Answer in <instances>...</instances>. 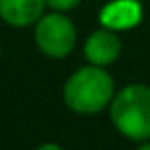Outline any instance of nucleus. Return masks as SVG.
Returning a JSON list of instances; mask_svg holds the SVG:
<instances>
[{
    "instance_id": "obj_1",
    "label": "nucleus",
    "mask_w": 150,
    "mask_h": 150,
    "mask_svg": "<svg viewBox=\"0 0 150 150\" xmlns=\"http://www.w3.org/2000/svg\"><path fill=\"white\" fill-rule=\"evenodd\" d=\"M114 80L105 67L89 63L74 70L63 86V101L76 114H97L114 99Z\"/></svg>"
},
{
    "instance_id": "obj_2",
    "label": "nucleus",
    "mask_w": 150,
    "mask_h": 150,
    "mask_svg": "<svg viewBox=\"0 0 150 150\" xmlns=\"http://www.w3.org/2000/svg\"><path fill=\"white\" fill-rule=\"evenodd\" d=\"M114 127L133 143L150 139V86L129 84L110 103Z\"/></svg>"
},
{
    "instance_id": "obj_3",
    "label": "nucleus",
    "mask_w": 150,
    "mask_h": 150,
    "mask_svg": "<svg viewBox=\"0 0 150 150\" xmlns=\"http://www.w3.org/2000/svg\"><path fill=\"white\" fill-rule=\"evenodd\" d=\"M34 40L38 50L51 59H63L76 46V27L65 11L44 13L34 23Z\"/></svg>"
},
{
    "instance_id": "obj_4",
    "label": "nucleus",
    "mask_w": 150,
    "mask_h": 150,
    "mask_svg": "<svg viewBox=\"0 0 150 150\" xmlns=\"http://www.w3.org/2000/svg\"><path fill=\"white\" fill-rule=\"evenodd\" d=\"M122 53V42L118 38L116 30L103 29L95 30L88 36L84 44V55L91 65L97 67H108L120 57Z\"/></svg>"
},
{
    "instance_id": "obj_5",
    "label": "nucleus",
    "mask_w": 150,
    "mask_h": 150,
    "mask_svg": "<svg viewBox=\"0 0 150 150\" xmlns=\"http://www.w3.org/2000/svg\"><path fill=\"white\" fill-rule=\"evenodd\" d=\"M143 6L137 0H112L103 6L99 23L112 30H127L141 23Z\"/></svg>"
},
{
    "instance_id": "obj_6",
    "label": "nucleus",
    "mask_w": 150,
    "mask_h": 150,
    "mask_svg": "<svg viewBox=\"0 0 150 150\" xmlns=\"http://www.w3.org/2000/svg\"><path fill=\"white\" fill-rule=\"evenodd\" d=\"M46 0H0V19L11 27H29L44 15Z\"/></svg>"
},
{
    "instance_id": "obj_7",
    "label": "nucleus",
    "mask_w": 150,
    "mask_h": 150,
    "mask_svg": "<svg viewBox=\"0 0 150 150\" xmlns=\"http://www.w3.org/2000/svg\"><path fill=\"white\" fill-rule=\"evenodd\" d=\"M82 0H46L48 8H51L53 11H70L80 4Z\"/></svg>"
},
{
    "instance_id": "obj_8",
    "label": "nucleus",
    "mask_w": 150,
    "mask_h": 150,
    "mask_svg": "<svg viewBox=\"0 0 150 150\" xmlns=\"http://www.w3.org/2000/svg\"><path fill=\"white\" fill-rule=\"evenodd\" d=\"M137 146H139V150H150V139H146V141H141V143H137Z\"/></svg>"
},
{
    "instance_id": "obj_9",
    "label": "nucleus",
    "mask_w": 150,
    "mask_h": 150,
    "mask_svg": "<svg viewBox=\"0 0 150 150\" xmlns=\"http://www.w3.org/2000/svg\"><path fill=\"white\" fill-rule=\"evenodd\" d=\"M0 53H2V46H0Z\"/></svg>"
}]
</instances>
